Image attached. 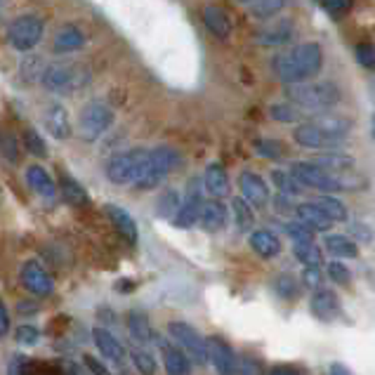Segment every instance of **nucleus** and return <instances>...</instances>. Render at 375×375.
Listing matches in <instances>:
<instances>
[{"label": "nucleus", "mask_w": 375, "mask_h": 375, "mask_svg": "<svg viewBox=\"0 0 375 375\" xmlns=\"http://www.w3.org/2000/svg\"><path fill=\"white\" fill-rule=\"evenodd\" d=\"M314 163H319L321 168H326V170H333V173H340V170H351V165H354V158L351 156H340V154H324L319 156Z\"/></svg>", "instance_id": "e433bc0d"}, {"label": "nucleus", "mask_w": 375, "mask_h": 375, "mask_svg": "<svg viewBox=\"0 0 375 375\" xmlns=\"http://www.w3.org/2000/svg\"><path fill=\"white\" fill-rule=\"evenodd\" d=\"M21 283H24V288L29 290V293L34 295H50L52 293V279L50 274L43 269L41 262H36V260H31V262H26L24 267H21Z\"/></svg>", "instance_id": "ddd939ff"}, {"label": "nucleus", "mask_w": 375, "mask_h": 375, "mask_svg": "<svg viewBox=\"0 0 375 375\" xmlns=\"http://www.w3.org/2000/svg\"><path fill=\"white\" fill-rule=\"evenodd\" d=\"M168 333H170V338L180 344L182 351H185L191 361L198 364V366L208 364V359H210V354H208V340H205L194 326L187 324V321H170V326H168Z\"/></svg>", "instance_id": "423d86ee"}, {"label": "nucleus", "mask_w": 375, "mask_h": 375, "mask_svg": "<svg viewBox=\"0 0 375 375\" xmlns=\"http://www.w3.org/2000/svg\"><path fill=\"white\" fill-rule=\"evenodd\" d=\"M331 375H354V373H351L344 364H333L331 366Z\"/></svg>", "instance_id": "4d7b16f0"}, {"label": "nucleus", "mask_w": 375, "mask_h": 375, "mask_svg": "<svg viewBox=\"0 0 375 375\" xmlns=\"http://www.w3.org/2000/svg\"><path fill=\"white\" fill-rule=\"evenodd\" d=\"M83 45H86V36H83L78 26H64V29H59L55 36L57 52H73V50H81Z\"/></svg>", "instance_id": "cd10ccee"}, {"label": "nucleus", "mask_w": 375, "mask_h": 375, "mask_svg": "<svg viewBox=\"0 0 375 375\" xmlns=\"http://www.w3.org/2000/svg\"><path fill=\"white\" fill-rule=\"evenodd\" d=\"M178 210H180L178 194H175V191H165L163 198H160V203H158V215H163V217H173V212H175V215H178Z\"/></svg>", "instance_id": "c03bdc74"}, {"label": "nucleus", "mask_w": 375, "mask_h": 375, "mask_svg": "<svg viewBox=\"0 0 375 375\" xmlns=\"http://www.w3.org/2000/svg\"><path fill=\"white\" fill-rule=\"evenodd\" d=\"M302 283L307 288H317L324 283V274H321L319 267H304V272H302Z\"/></svg>", "instance_id": "09e8293b"}, {"label": "nucleus", "mask_w": 375, "mask_h": 375, "mask_svg": "<svg viewBox=\"0 0 375 375\" xmlns=\"http://www.w3.org/2000/svg\"><path fill=\"white\" fill-rule=\"evenodd\" d=\"M90 83V71L81 64H55L43 76V86L50 93L68 95L76 90H83Z\"/></svg>", "instance_id": "39448f33"}, {"label": "nucleus", "mask_w": 375, "mask_h": 375, "mask_svg": "<svg viewBox=\"0 0 375 375\" xmlns=\"http://www.w3.org/2000/svg\"><path fill=\"white\" fill-rule=\"evenodd\" d=\"M293 140L300 144L304 149H331L338 144V140H333L331 135H326L319 125H314L312 120L309 123H302L293 130Z\"/></svg>", "instance_id": "4468645a"}, {"label": "nucleus", "mask_w": 375, "mask_h": 375, "mask_svg": "<svg viewBox=\"0 0 375 375\" xmlns=\"http://www.w3.org/2000/svg\"><path fill=\"white\" fill-rule=\"evenodd\" d=\"M269 375H300V373L293 371V369H288V366H277V369L269 371Z\"/></svg>", "instance_id": "13d9d810"}, {"label": "nucleus", "mask_w": 375, "mask_h": 375, "mask_svg": "<svg viewBox=\"0 0 375 375\" xmlns=\"http://www.w3.org/2000/svg\"><path fill=\"white\" fill-rule=\"evenodd\" d=\"M312 123L319 125L326 135H331L333 140H338V142L342 140L344 135H349V130H351V120L349 118L335 116V113H326V111H321L319 116H314Z\"/></svg>", "instance_id": "b1692460"}, {"label": "nucleus", "mask_w": 375, "mask_h": 375, "mask_svg": "<svg viewBox=\"0 0 375 375\" xmlns=\"http://www.w3.org/2000/svg\"><path fill=\"white\" fill-rule=\"evenodd\" d=\"M241 3H248V0H241Z\"/></svg>", "instance_id": "052dcab7"}, {"label": "nucleus", "mask_w": 375, "mask_h": 375, "mask_svg": "<svg viewBox=\"0 0 375 375\" xmlns=\"http://www.w3.org/2000/svg\"><path fill=\"white\" fill-rule=\"evenodd\" d=\"M26 182H29V187H31L38 196L45 198V201H55L57 185H55V180H52L41 165H31V168H29V170H26Z\"/></svg>", "instance_id": "aec40b11"}, {"label": "nucleus", "mask_w": 375, "mask_h": 375, "mask_svg": "<svg viewBox=\"0 0 375 375\" xmlns=\"http://www.w3.org/2000/svg\"><path fill=\"white\" fill-rule=\"evenodd\" d=\"M208 354L210 361L215 366L217 375H236V369H239V356L234 354L232 344L227 340H222L220 335H212L208 338Z\"/></svg>", "instance_id": "9d476101"}, {"label": "nucleus", "mask_w": 375, "mask_h": 375, "mask_svg": "<svg viewBox=\"0 0 375 375\" xmlns=\"http://www.w3.org/2000/svg\"><path fill=\"white\" fill-rule=\"evenodd\" d=\"M203 196H201V185L198 182H194V185L189 187V196H187V201L180 205V210H178V215L173 217L175 222V227H180V229H189V227H194L198 217H201V208H203Z\"/></svg>", "instance_id": "f8f14e48"}, {"label": "nucleus", "mask_w": 375, "mask_h": 375, "mask_svg": "<svg viewBox=\"0 0 375 375\" xmlns=\"http://www.w3.org/2000/svg\"><path fill=\"white\" fill-rule=\"evenodd\" d=\"M326 250L331 252L335 257H342V260H354L359 255V248L356 243L347 239V236H340V234H333L326 239Z\"/></svg>", "instance_id": "c756f323"}, {"label": "nucleus", "mask_w": 375, "mask_h": 375, "mask_svg": "<svg viewBox=\"0 0 375 375\" xmlns=\"http://www.w3.org/2000/svg\"><path fill=\"white\" fill-rule=\"evenodd\" d=\"M274 290L283 297V300H295L300 295V283L295 281L293 274H279L274 279Z\"/></svg>", "instance_id": "f704fd0d"}, {"label": "nucleus", "mask_w": 375, "mask_h": 375, "mask_svg": "<svg viewBox=\"0 0 375 375\" xmlns=\"http://www.w3.org/2000/svg\"><path fill=\"white\" fill-rule=\"evenodd\" d=\"M293 36H295L293 21H279V24H274L269 29H264V31H260L257 43L267 45V48H281V45H286V43L293 41Z\"/></svg>", "instance_id": "412c9836"}, {"label": "nucleus", "mask_w": 375, "mask_h": 375, "mask_svg": "<svg viewBox=\"0 0 375 375\" xmlns=\"http://www.w3.org/2000/svg\"><path fill=\"white\" fill-rule=\"evenodd\" d=\"M328 277H331L335 283H349L351 281V272H349L347 264L331 262V264H328Z\"/></svg>", "instance_id": "de8ad7c7"}, {"label": "nucleus", "mask_w": 375, "mask_h": 375, "mask_svg": "<svg viewBox=\"0 0 375 375\" xmlns=\"http://www.w3.org/2000/svg\"><path fill=\"white\" fill-rule=\"evenodd\" d=\"M113 123V111L104 102H90L78 116V135L86 142L99 140Z\"/></svg>", "instance_id": "1a4fd4ad"}, {"label": "nucleus", "mask_w": 375, "mask_h": 375, "mask_svg": "<svg viewBox=\"0 0 375 375\" xmlns=\"http://www.w3.org/2000/svg\"><path fill=\"white\" fill-rule=\"evenodd\" d=\"M180 154L173 147H156L149 149V165L147 173H144L142 182L137 187L140 189H154L156 185L163 182V178H168L173 170L180 168Z\"/></svg>", "instance_id": "0eeeda50"}, {"label": "nucleus", "mask_w": 375, "mask_h": 375, "mask_svg": "<svg viewBox=\"0 0 375 375\" xmlns=\"http://www.w3.org/2000/svg\"><path fill=\"white\" fill-rule=\"evenodd\" d=\"M24 371H26V356L14 354L10 366H7V375H24Z\"/></svg>", "instance_id": "3c124183"}, {"label": "nucleus", "mask_w": 375, "mask_h": 375, "mask_svg": "<svg viewBox=\"0 0 375 375\" xmlns=\"http://www.w3.org/2000/svg\"><path fill=\"white\" fill-rule=\"evenodd\" d=\"M45 128H48L50 135L57 137V140H66V137L71 135V120H68V113L57 104L50 106V109L45 111Z\"/></svg>", "instance_id": "bb28decb"}, {"label": "nucleus", "mask_w": 375, "mask_h": 375, "mask_svg": "<svg viewBox=\"0 0 375 375\" xmlns=\"http://www.w3.org/2000/svg\"><path fill=\"white\" fill-rule=\"evenodd\" d=\"M269 113L274 120H279V123H297V120L302 118L295 104H274Z\"/></svg>", "instance_id": "ea45409f"}, {"label": "nucleus", "mask_w": 375, "mask_h": 375, "mask_svg": "<svg viewBox=\"0 0 375 375\" xmlns=\"http://www.w3.org/2000/svg\"><path fill=\"white\" fill-rule=\"evenodd\" d=\"M14 338H17L19 344H26V347H34L41 340V331H38L36 326H19L17 333H14Z\"/></svg>", "instance_id": "49530a36"}, {"label": "nucleus", "mask_w": 375, "mask_h": 375, "mask_svg": "<svg viewBox=\"0 0 375 375\" xmlns=\"http://www.w3.org/2000/svg\"><path fill=\"white\" fill-rule=\"evenodd\" d=\"M229 173L225 170V165L220 163H210L203 173V189L208 191L210 196L215 198H225L229 196Z\"/></svg>", "instance_id": "f3484780"}, {"label": "nucleus", "mask_w": 375, "mask_h": 375, "mask_svg": "<svg viewBox=\"0 0 375 375\" xmlns=\"http://www.w3.org/2000/svg\"><path fill=\"white\" fill-rule=\"evenodd\" d=\"M354 55H356V62L361 64L364 68L375 71V45L373 43H359Z\"/></svg>", "instance_id": "79ce46f5"}, {"label": "nucleus", "mask_w": 375, "mask_h": 375, "mask_svg": "<svg viewBox=\"0 0 375 375\" xmlns=\"http://www.w3.org/2000/svg\"><path fill=\"white\" fill-rule=\"evenodd\" d=\"M10 331V314H7V309H5V304L0 302V338Z\"/></svg>", "instance_id": "6e6d98bb"}, {"label": "nucleus", "mask_w": 375, "mask_h": 375, "mask_svg": "<svg viewBox=\"0 0 375 375\" xmlns=\"http://www.w3.org/2000/svg\"><path fill=\"white\" fill-rule=\"evenodd\" d=\"M290 173L293 178L300 182L302 187H312V189H319V191H340V189H356L361 185V180L354 178V175H347L349 170H340V173H333V170H326L321 168L319 163H297L290 165Z\"/></svg>", "instance_id": "f03ea898"}, {"label": "nucleus", "mask_w": 375, "mask_h": 375, "mask_svg": "<svg viewBox=\"0 0 375 375\" xmlns=\"http://www.w3.org/2000/svg\"><path fill=\"white\" fill-rule=\"evenodd\" d=\"M128 331L130 335L137 340V342H142V344H147L156 338L154 331H151V324H149V319L144 317V314L140 312H130L128 314Z\"/></svg>", "instance_id": "c85d7f7f"}, {"label": "nucleus", "mask_w": 375, "mask_h": 375, "mask_svg": "<svg viewBox=\"0 0 375 375\" xmlns=\"http://www.w3.org/2000/svg\"><path fill=\"white\" fill-rule=\"evenodd\" d=\"M93 340L97 344V349L102 351L106 359H111L113 364H123L125 361V349L123 344H120L109 331H104V328H95L93 331Z\"/></svg>", "instance_id": "5701e85b"}, {"label": "nucleus", "mask_w": 375, "mask_h": 375, "mask_svg": "<svg viewBox=\"0 0 375 375\" xmlns=\"http://www.w3.org/2000/svg\"><path fill=\"white\" fill-rule=\"evenodd\" d=\"M24 142H26V149L31 151L34 156L43 158L45 154H48V149H45V142H43V137L38 135L36 130H26V133H24Z\"/></svg>", "instance_id": "a18cd8bd"}, {"label": "nucleus", "mask_w": 375, "mask_h": 375, "mask_svg": "<svg viewBox=\"0 0 375 375\" xmlns=\"http://www.w3.org/2000/svg\"><path fill=\"white\" fill-rule=\"evenodd\" d=\"M156 342L160 347V354H163V366L168 375H191V364L185 351L178 349L170 342H165L163 338H158V335H156Z\"/></svg>", "instance_id": "dca6fc26"}, {"label": "nucleus", "mask_w": 375, "mask_h": 375, "mask_svg": "<svg viewBox=\"0 0 375 375\" xmlns=\"http://www.w3.org/2000/svg\"><path fill=\"white\" fill-rule=\"evenodd\" d=\"M130 356H133L135 369L140 371L142 375H156V359L151 356L149 351H144V349H133V351H130Z\"/></svg>", "instance_id": "58836bf2"}, {"label": "nucleus", "mask_w": 375, "mask_h": 375, "mask_svg": "<svg viewBox=\"0 0 375 375\" xmlns=\"http://www.w3.org/2000/svg\"><path fill=\"white\" fill-rule=\"evenodd\" d=\"M257 151L262 156H269V158H279L281 156V147L277 142H257Z\"/></svg>", "instance_id": "603ef678"}, {"label": "nucleus", "mask_w": 375, "mask_h": 375, "mask_svg": "<svg viewBox=\"0 0 375 375\" xmlns=\"http://www.w3.org/2000/svg\"><path fill=\"white\" fill-rule=\"evenodd\" d=\"M326 5V10H331L335 14H347L354 5V0H321Z\"/></svg>", "instance_id": "8fccbe9b"}, {"label": "nucleus", "mask_w": 375, "mask_h": 375, "mask_svg": "<svg viewBox=\"0 0 375 375\" xmlns=\"http://www.w3.org/2000/svg\"><path fill=\"white\" fill-rule=\"evenodd\" d=\"M286 97L302 111H328L340 102V90L333 83H290Z\"/></svg>", "instance_id": "7ed1b4c3"}, {"label": "nucleus", "mask_w": 375, "mask_h": 375, "mask_svg": "<svg viewBox=\"0 0 375 375\" xmlns=\"http://www.w3.org/2000/svg\"><path fill=\"white\" fill-rule=\"evenodd\" d=\"M83 359H86V366H88V371L93 373V375H109V371H106L104 366L97 361V359H93V356H83Z\"/></svg>", "instance_id": "864d4df0"}, {"label": "nucleus", "mask_w": 375, "mask_h": 375, "mask_svg": "<svg viewBox=\"0 0 375 375\" xmlns=\"http://www.w3.org/2000/svg\"><path fill=\"white\" fill-rule=\"evenodd\" d=\"M309 307H312V314L319 321H335L342 314L338 295H335L333 290H326V288H319L317 293L312 295Z\"/></svg>", "instance_id": "2eb2a0df"}, {"label": "nucleus", "mask_w": 375, "mask_h": 375, "mask_svg": "<svg viewBox=\"0 0 375 375\" xmlns=\"http://www.w3.org/2000/svg\"><path fill=\"white\" fill-rule=\"evenodd\" d=\"M272 180L274 185L279 187L281 194H288V196H295L302 191V185L293 178V173H283V170H274L272 173Z\"/></svg>", "instance_id": "4c0bfd02"}, {"label": "nucleus", "mask_w": 375, "mask_h": 375, "mask_svg": "<svg viewBox=\"0 0 375 375\" xmlns=\"http://www.w3.org/2000/svg\"><path fill=\"white\" fill-rule=\"evenodd\" d=\"M198 225H201L205 232H220V229L227 225V208L220 201H205L201 208V217H198Z\"/></svg>", "instance_id": "a878e982"}, {"label": "nucleus", "mask_w": 375, "mask_h": 375, "mask_svg": "<svg viewBox=\"0 0 375 375\" xmlns=\"http://www.w3.org/2000/svg\"><path fill=\"white\" fill-rule=\"evenodd\" d=\"M317 205L333 222H344V220H347V208H344V203L340 201V198H335L331 194H324V196L317 198Z\"/></svg>", "instance_id": "473e14b6"}, {"label": "nucleus", "mask_w": 375, "mask_h": 375, "mask_svg": "<svg viewBox=\"0 0 375 375\" xmlns=\"http://www.w3.org/2000/svg\"><path fill=\"white\" fill-rule=\"evenodd\" d=\"M321 66H324V52H321L319 43L295 45V48L283 50L272 59L274 73L283 83H288V86L290 83H304L314 78L321 71Z\"/></svg>", "instance_id": "f257e3e1"}, {"label": "nucleus", "mask_w": 375, "mask_h": 375, "mask_svg": "<svg viewBox=\"0 0 375 375\" xmlns=\"http://www.w3.org/2000/svg\"><path fill=\"white\" fill-rule=\"evenodd\" d=\"M250 248L255 250L260 257L272 260L281 252V241L277 239V234L269 232V229H257V232L250 234Z\"/></svg>", "instance_id": "4be33fe9"}, {"label": "nucleus", "mask_w": 375, "mask_h": 375, "mask_svg": "<svg viewBox=\"0 0 375 375\" xmlns=\"http://www.w3.org/2000/svg\"><path fill=\"white\" fill-rule=\"evenodd\" d=\"M149 165V149H133V151H123V154L113 156L109 163H106L104 173L109 182L113 185H140L144 173H147Z\"/></svg>", "instance_id": "20e7f679"}, {"label": "nucleus", "mask_w": 375, "mask_h": 375, "mask_svg": "<svg viewBox=\"0 0 375 375\" xmlns=\"http://www.w3.org/2000/svg\"><path fill=\"white\" fill-rule=\"evenodd\" d=\"M232 212H234L236 227H239L241 232H248V229H252V225H255V215H252V205H250L243 196L232 198Z\"/></svg>", "instance_id": "7c9ffc66"}, {"label": "nucleus", "mask_w": 375, "mask_h": 375, "mask_svg": "<svg viewBox=\"0 0 375 375\" xmlns=\"http://www.w3.org/2000/svg\"><path fill=\"white\" fill-rule=\"evenodd\" d=\"M104 210H106V215H109V220L113 222V227H116L130 243H137V239H140V232H137V222L133 220V215H130L128 210L118 208V205H111V203L106 205Z\"/></svg>", "instance_id": "393cba45"}, {"label": "nucleus", "mask_w": 375, "mask_h": 375, "mask_svg": "<svg viewBox=\"0 0 375 375\" xmlns=\"http://www.w3.org/2000/svg\"><path fill=\"white\" fill-rule=\"evenodd\" d=\"M236 375H264V366L260 364L255 356L243 354V356H239V369H236Z\"/></svg>", "instance_id": "37998d69"}, {"label": "nucleus", "mask_w": 375, "mask_h": 375, "mask_svg": "<svg viewBox=\"0 0 375 375\" xmlns=\"http://www.w3.org/2000/svg\"><path fill=\"white\" fill-rule=\"evenodd\" d=\"M295 215L300 222H304L307 227H312L314 232H328L333 227V220L319 208L317 203H300L295 205Z\"/></svg>", "instance_id": "6ab92c4d"}, {"label": "nucleus", "mask_w": 375, "mask_h": 375, "mask_svg": "<svg viewBox=\"0 0 375 375\" xmlns=\"http://www.w3.org/2000/svg\"><path fill=\"white\" fill-rule=\"evenodd\" d=\"M203 24L212 36L220 38V41H227V38L232 36V19H229V14L217 5H208L203 10Z\"/></svg>", "instance_id": "a211bd4d"}, {"label": "nucleus", "mask_w": 375, "mask_h": 375, "mask_svg": "<svg viewBox=\"0 0 375 375\" xmlns=\"http://www.w3.org/2000/svg\"><path fill=\"white\" fill-rule=\"evenodd\" d=\"M351 234L359 236V239H361L364 243H371V239H373L371 229L366 227V225H354V227H351Z\"/></svg>", "instance_id": "5fc2aeb1"}, {"label": "nucleus", "mask_w": 375, "mask_h": 375, "mask_svg": "<svg viewBox=\"0 0 375 375\" xmlns=\"http://www.w3.org/2000/svg\"><path fill=\"white\" fill-rule=\"evenodd\" d=\"M43 19L34 17V14H24V17H17L7 26V43L17 52H29L43 41Z\"/></svg>", "instance_id": "6e6552de"}, {"label": "nucleus", "mask_w": 375, "mask_h": 375, "mask_svg": "<svg viewBox=\"0 0 375 375\" xmlns=\"http://www.w3.org/2000/svg\"><path fill=\"white\" fill-rule=\"evenodd\" d=\"M373 137H375V116H373Z\"/></svg>", "instance_id": "bf43d9fd"}, {"label": "nucleus", "mask_w": 375, "mask_h": 375, "mask_svg": "<svg viewBox=\"0 0 375 375\" xmlns=\"http://www.w3.org/2000/svg\"><path fill=\"white\" fill-rule=\"evenodd\" d=\"M239 189H241V196L252 205V208H267L269 203V187L267 182L260 178L257 173H241L239 178Z\"/></svg>", "instance_id": "9b49d317"}, {"label": "nucleus", "mask_w": 375, "mask_h": 375, "mask_svg": "<svg viewBox=\"0 0 375 375\" xmlns=\"http://www.w3.org/2000/svg\"><path fill=\"white\" fill-rule=\"evenodd\" d=\"M293 255L300 260L304 267H319L324 262V252L319 246H314V241H304V243H295Z\"/></svg>", "instance_id": "2f4dec72"}, {"label": "nucleus", "mask_w": 375, "mask_h": 375, "mask_svg": "<svg viewBox=\"0 0 375 375\" xmlns=\"http://www.w3.org/2000/svg\"><path fill=\"white\" fill-rule=\"evenodd\" d=\"M283 5H286V0H252L250 14L257 19H267V17H274L277 12H281Z\"/></svg>", "instance_id": "c9c22d12"}, {"label": "nucleus", "mask_w": 375, "mask_h": 375, "mask_svg": "<svg viewBox=\"0 0 375 375\" xmlns=\"http://www.w3.org/2000/svg\"><path fill=\"white\" fill-rule=\"evenodd\" d=\"M62 196L64 201H68L71 205H86L88 203V191L83 189L78 182L71 180V178H62Z\"/></svg>", "instance_id": "72a5a7b5"}, {"label": "nucleus", "mask_w": 375, "mask_h": 375, "mask_svg": "<svg viewBox=\"0 0 375 375\" xmlns=\"http://www.w3.org/2000/svg\"><path fill=\"white\" fill-rule=\"evenodd\" d=\"M283 229H286V234H288L295 243L314 241V229L304 225V222H288V225L283 227Z\"/></svg>", "instance_id": "a19ab883"}]
</instances>
